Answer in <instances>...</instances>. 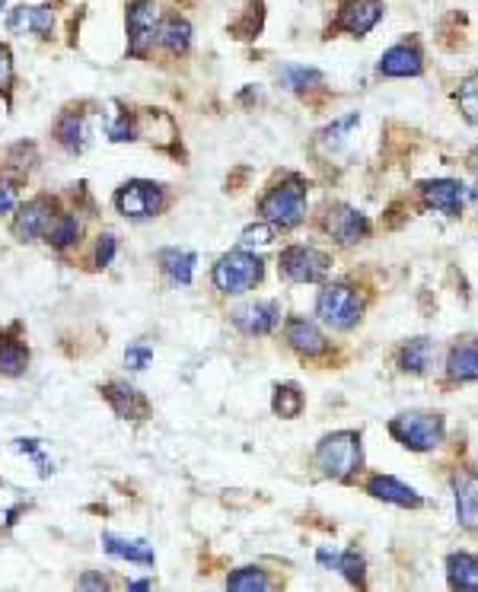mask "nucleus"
Segmentation results:
<instances>
[{
    "label": "nucleus",
    "mask_w": 478,
    "mask_h": 592,
    "mask_svg": "<svg viewBox=\"0 0 478 592\" xmlns=\"http://www.w3.org/2000/svg\"><path fill=\"white\" fill-rule=\"evenodd\" d=\"M361 433L354 430H338L322 437L316 449V465L322 468V475L335 481H348L361 468Z\"/></svg>",
    "instance_id": "f257e3e1"
},
{
    "label": "nucleus",
    "mask_w": 478,
    "mask_h": 592,
    "mask_svg": "<svg viewBox=\"0 0 478 592\" xmlns=\"http://www.w3.org/2000/svg\"><path fill=\"white\" fill-rule=\"evenodd\" d=\"M259 211L268 223L281 226V230H290L306 217V185L300 179H287L281 185H275L262 198Z\"/></svg>",
    "instance_id": "f03ea898"
},
{
    "label": "nucleus",
    "mask_w": 478,
    "mask_h": 592,
    "mask_svg": "<svg viewBox=\"0 0 478 592\" xmlns=\"http://www.w3.org/2000/svg\"><path fill=\"white\" fill-rule=\"evenodd\" d=\"M389 433L408 449L428 452L443 443V417L428 414V411H408L389 424Z\"/></svg>",
    "instance_id": "7ed1b4c3"
},
{
    "label": "nucleus",
    "mask_w": 478,
    "mask_h": 592,
    "mask_svg": "<svg viewBox=\"0 0 478 592\" xmlns=\"http://www.w3.org/2000/svg\"><path fill=\"white\" fill-rule=\"evenodd\" d=\"M265 265L259 255L230 252L214 265V284L220 293H246L262 281Z\"/></svg>",
    "instance_id": "20e7f679"
},
{
    "label": "nucleus",
    "mask_w": 478,
    "mask_h": 592,
    "mask_svg": "<svg viewBox=\"0 0 478 592\" xmlns=\"http://www.w3.org/2000/svg\"><path fill=\"white\" fill-rule=\"evenodd\" d=\"M316 309H319L322 322H329L332 328H341V332H345V328H354L357 319H361L364 300L348 284H329L326 290L319 293Z\"/></svg>",
    "instance_id": "39448f33"
},
{
    "label": "nucleus",
    "mask_w": 478,
    "mask_h": 592,
    "mask_svg": "<svg viewBox=\"0 0 478 592\" xmlns=\"http://www.w3.org/2000/svg\"><path fill=\"white\" fill-rule=\"evenodd\" d=\"M332 258L313 246H290L281 255V271L294 284H316L329 274Z\"/></svg>",
    "instance_id": "423d86ee"
},
{
    "label": "nucleus",
    "mask_w": 478,
    "mask_h": 592,
    "mask_svg": "<svg viewBox=\"0 0 478 592\" xmlns=\"http://www.w3.org/2000/svg\"><path fill=\"white\" fill-rule=\"evenodd\" d=\"M128 51L134 58H147V51L157 42V4L153 0H131L128 4Z\"/></svg>",
    "instance_id": "0eeeda50"
},
{
    "label": "nucleus",
    "mask_w": 478,
    "mask_h": 592,
    "mask_svg": "<svg viewBox=\"0 0 478 592\" xmlns=\"http://www.w3.org/2000/svg\"><path fill=\"white\" fill-rule=\"evenodd\" d=\"M166 195H163V185L157 182H128L118 188V195H115V204H118V211H122L125 217H134V220H144V217H153L163 207Z\"/></svg>",
    "instance_id": "6e6552de"
},
{
    "label": "nucleus",
    "mask_w": 478,
    "mask_h": 592,
    "mask_svg": "<svg viewBox=\"0 0 478 592\" xmlns=\"http://www.w3.org/2000/svg\"><path fill=\"white\" fill-rule=\"evenodd\" d=\"M322 226H326V233L338 239L341 246H354V242H361L370 233V220L348 204H332L326 217H322Z\"/></svg>",
    "instance_id": "1a4fd4ad"
},
{
    "label": "nucleus",
    "mask_w": 478,
    "mask_h": 592,
    "mask_svg": "<svg viewBox=\"0 0 478 592\" xmlns=\"http://www.w3.org/2000/svg\"><path fill=\"white\" fill-rule=\"evenodd\" d=\"M55 220V201L51 198H32L26 201L20 211H16V220H13V233L16 239H36V236H45L48 223Z\"/></svg>",
    "instance_id": "9d476101"
},
{
    "label": "nucleus",
    "mask_w": 478,
    "mask_h": 592,
    "mask_svg": "<svg viewBox=\"0 0 478 592\" xmlns=\"http://www.w3.org/2000/svg\"><path fill=\"white\" fill-rule=\"evenodd\" d=\"M383 0H348L338 13V29L348 36H367V32L383 20Z\"/></svg>",
    "instance_id": "9b49d317"
},
{
    "label": "nucleus",
    "mask_w": 478,
    "mask_h": 592,
    "mask_svg": "<svg viewBox=\"0 0 478 592\" xmlns=\"http://www.w3.org/2000/svg\"><path fill=\"white\" fill-rule=\"evenodd\" d=\"M102 395H106L112 411L118 417H125V421H144L150 414V402L134 386H128V382H109V386L102 389Z\"/></svg>",
    "instance_id": "f8f14e48"
},
{
    "label": "nucleus",
    "mask_w": 478,
    "mask_h": 592,
    "mask_svg": "<svg viewBox=\"0 0 478 592\" xmlns=\"http://www.w3.org/2000/svg\"><path fill=\"white\" fill-rule=\"evenodd\" d=\"M424 204L434 207V211L447 214V217H459L463 214V185L453 179H434L421 185Z\"/></svg>",
    "instance_id": "ddd939ff"
},
{
    "label": "nucleus",
    "mask_w": 478,
    "mask_h": 592,
    "mask_svg": "<svg viewBox=\"0 0 478 592\" xmlns=\"http://www.w3.org/2000/svg\"><path fill=\"white\" fill-rule=\"evenodd\" d=\"M281 319V303L265 300V303H249L243 309H236V325L243 328L246 335H268L271 328Z\"/></svg>",
    "instance_id": "4468645a"
},
{
    "label": "nucleus",
    "mask_w": 478,
    "mask_h": 592,
    "mask_svg": "<svg viewBox=\"0 0 478 592\" xmlns=\"http://www.w3.org/2000/svg\"><path fill=\"white\" fill-rule=\"evenodd\" d=\"M421 67H424V61H421L418 45H408V42L389 48L380 58V74H386V77H418Z\"/></svg>",
    "instance_id": "2eb2a0df"
},
{
    "label": "nucleus",
    "mask_w": 478,
    "mask_h": 592,
    "mask_svg": "<svg viewBox=\"0 0 478 592\" xmlns=\"http://www.w3.org/2000/svg\"><path fill=\"white\" fill-rule=\"evenodd\" d=\"M51 26H55V10L51 4L42 7H16L7 20L10 32H36V36L48 39L51 36Z\"/></svg>",
    "instance_id": "dca6fc26"
},
{
    "label": "nucleus",
    "mask_w": 478,
    "mask_h": 592,
    "mask_svg": "<svg viewBox=\"0 0 478 592\" xmlns=\"http://www.w3.org/2000/svg\"><path fill=\"white\" fill-rule=\"evenodd\" d=\"M456 487V516L459 526L478 532V475H459L453 481Z\"/></svg>",
    "instance_id": "f3484780"
},
{
    "label": "nucleus",
    "mask_w": 478,
    "mask_h": 592,
    "mask_svg": "<svg viewBox=\"0 0 478 592\" xmlns=\"http://www.w3.org/2000/svg\"><path fill=\"white\" fill-rule=\"evenodd\" d=\"M367 491L377 497V500H386V503H396V507H421V497L415 487H408L396 478H389V475H373L367 481Z\"/></svg>",
    "instance_id": "a211bd4d"
},
{
    "label": "nucleus",
    "mask_w": 478,
    "mask_h": 592,
    "mask_svg": "<svg viewBox=\"0 0 478 592\" xmlns=\"http://www.w3.org/2000/svg\"><path fill=\"white\" fill-rule=\"evenodd\" d=\"M284 338L303 357H316V354L326 351V338H322L319 328L313 322H306V319H290L287 328H284Z\"/></svg>",
    "instance_id": "6ab92c4d"
},
{
    "label": "nucleus",
    "mask_w": 478,
    "mask_h": 592,
    "mask_svg": "<svg viewBox=\"0 0 478 592\" xmlns=\"http://www.w3.org/2000/svg\"><path fill=\"white\" fill-rule=\"evenodd\" d=\"M447 373L450 379H459V382L478 379V341L475 338H466L453 347L447 357Z\"/></svg>",
    "instance_id": "aec40b11"
},
{
    "label": "nucleus",
    "mask_w": 478,
    "mask_h": 592,
    "mask_svg": "<svg viewBox=\"0 0 478 592\" xmlns=\"http://www.w3.org/2000/svg\"><path fill=\"white\" fill-rule=\"evenodd\" d=\"M157 39L169 55H185L189 45H192V26H189V20H182L179 13H173V16H166L163 20Z\"/></svg>",
    "instance_id": "412c9836"
},
{
    "label": "nucleus",
    "mask_w": 478,
    "mask_h": 592,
    "mask_svg": "<svg viewBox=\"0 0 478 592\" xmlns=\"http://www.w3.org/2000/svg\"><path fill=\"white\" fill-rule=\"evenodd\" d=\"M102 545H106L112 557H125V561H134V564H153V548L141 542V538H122V535L106 532L102 535Z\"/></svg>",
    "instance_id": "4be33fe9"
},
{
    "label": "nucleus",
    "mask_w": 478,
    "mask_h": 592,
    "mask_svg": "<svg viewBox=\"0 0 478 592\" xmlns=\"http://www.w3.org/2000/svg\"><path fill=\"white\" fill-rule=\"evenodd\" d=\"M55 134H58L61 147H67V150H71V153H80L83 147H87V141H90V131H87V118H83V115H77V112H67V115H64V118L58 121Z\"/></svg>",
    "instance_id": "5701e85b"
},
{
    "label": "nucleus",
    "mask_w": 478,
    "mask_h": 592,
    "mask_svg": "<svg viewBox=\"0 0 478 592\" xmlns=\"http://www.w3.org/2000/svg\"><path fill=\"white\" fill-rule=\"evenodd\" d=\"M447 577L453 589H478V557L475 554H450Z\"/></svg>",
    "instance_id": "b1692460"
},
{
    "label": "nucleus",
    "mask_w": 478,
    "mask_h": 592,
    "mask_svg": "<svg viewBox=\"0 0 478 592\" xmlns=\"http://www.w3.org/2000/svg\"><path fill=\"white\" fill-rule=\"evenodd\" d=\"M160 268L166 271V277L173 284H192V274H195V255L185 252V249H166L160 255Z\"/></svg>",
    "instance_id": "393cba45"
},
{
    "label": "nucleus",
    "mask_w": 478,
    "mask_h": 592,
    "mask_svg": "<svg viewBox=\"0 0 478 592\" xmlns=\"http://www.w3.org/2000/svg\"><path fill=\"white\" fill-rule=\"evenodd\" d=\"M26 363H29L26 344L10 338L7 332H0V373H4V376H20L26 370Z\"/></svg>",
    "instance_id": "a878e982"
},
{
    "label": "nucleus",
    "mask_w": 478,
    "mask_h": 592,
    "mask_svg": "<svg viewBox=\"0 0 478 592\" xmlns=\"http://www.w3.org/2000/svg\"><path fill=\"white\" fill-rule=\"evenodd\" d=\"M431 357H434V347L428 338H415L402 347V370L405 373H428L431 367Z\"/></svg>",
    "instance_id": "bb28decb"
},
{
    "label": "nucleus",
    "mask_w": 478,
    "mask_h": 592,
    "mask_svg": "<svg viewBox=\"0 0 478 592\" xmlns=\"http://www.w3.org/2000/svg\"><path fill=\"white\" fill-rule=\"evenodd\" d=\"M77 236H80V223H77L74 214H55V220H51L48 230H45L48 246H55V249L71 246Z\"/></svg>",
    "instance_id": "cd10ccee"
},
{
    "label": "nucleus",
    "mask_w": 478,
    "mask_h": 592,
    "mask_svg": "<svg viewBox=\"0 0 478 592\" xmlns=\"http://www.w3.org/2000/svg\"><path fill=\"white\" fill-rule=\"evenodd\" d=\"M271 408H275V414H281V417H297L303 411V392L297 386H290V382L287 386H278Z\"/></svg>",
    "instance_id": "c85d7f7f"
},
{
    "label": "nucleus",
    "mask_w": 478,
    "mask_h": 592,
    "mask_svg": "<svg viewBox=\"0 0 478 592\" xmlns=\"http://www.w3.org/2000/svg\"><path fill=\"white\" fill-rule=\"evenodd\" d=\"M456 102H459V112H463V118L469 121V125H478V74L459 86Z\"/></svg>",
    "instance_id": "c756f323"
},
{
    "label": "nucleus",
    "mask_w": 478,
    "mask_h": 592,
    "mask_svg": "<svg viewBox=\"0 0 478 592\" xmlns=\"http://www.w3.org/2000/svg\"><path fill=\"white\" fill-rule=\"evenodd\" d=\"M227 586L230 589H271V580L265 577V570H259V567H243V570L230 573Z\"/></svg>",
    "instance_id": "7c9ffc66"
},
{
    "label": "nucleus",
    "mask_w": 478,
    "mask_h": 592,
    "mask_svg": "<svg viewBox=\"0 0 478 592\" xmlns=\"http://www.w3.org/2000/svg\"><path fill=\"white\" fill-rule=\"evenodd\" d=\"M284 80L290 90H313L322 83V74L316 67H284Z\"/></svg>",
    "instance_id": "2f4dec72"
},
{
    "label": "nucleus",
    "mask_w": 478,
    "mask_h": 592,
    "mask_svg": "<svg viewBox=\"0 0 478 592\" xmlns=\"http://www.w3.org/2000/svg\"><path fill=\"white\" fill-rule=\"evenodd\" d=\"M335 567L345 573V577L354 583V586H364V557L357 554V548H348L345 554H338Z\"/></svg>",
    "instance_id": "473e14b6"
},
{
    "label": "nucleus",
    "mask_w": 478,
    "mask_h": 592,
    "mask_svg": "<svg viewBox=\"0 0 478 592\" xmlns=\"http://www.w3.org/2000/svg\"><path fill=\"white\" fill-rule=\"evenodd\" d=\"M357 121H361V118H357V112L348 115V118H338L332 128L322 131V144H326V147H338L341 141H345V134L357 125Z\"/></svg>",
    "instance_id": "72a5a7b5"
},
{
    "label": "nucleus",
    "mask_w": 478,
    "mask_h": 592,
    "mask_svg": "<svg viewBox=\"0 0 478 592\" xmlns=\"http://www.w3.org/2000/svg\"><path fill=\"white\" fill-rule=\"evenodd\" d=\"M271 239H275V230H271V226H265V223H255V226H249V230L243 233V246H246V249H252V246H268Z\"/></svg>",
    "instance_id": "f704fd0d"
},
{
    "label": "nucleus",
    "mask_w": 478,
    "mask_h": 592,
    "mask_svg": "<svg viewBox=\"0 0 478 592\" xmlns=\"http://www.w3.org/2000/svg\"><path fill=\"white\" fill-rule=\"evenodd\" d=\"M153 360V351L147 344H131L128 351H125V363L131 370H147V363Z\"/></svg>",
    "instance_id": "c9c22d12"
},
{
    "label": "nucleus",
    "mask_w": 478,
    "mask_h": 592,
    "mask_svg": "<svg viewBox=\"0 0 478 592\" xmlns=\"http://www.w3.org/2000/svg\"><path fill=\"white\" fill-rule=\"evenodd\" d=\"M112 258H115V236L102 233L99 242H96V265L106 268V265H112Z\"/></svg>",
    "instance_id": "e433bc0d"
},
{
    "label": "nucleus",
    "mask_w": 478,
    "mask_h": 592,
    "mask_svg": "<svg viewBox=\"0 0 478 592\" xmlns=\"http://www.w3.org/2000/svg\"><path fill=\"white\" fill-rule=\"evenodd\" d=\"M13 83V58H10V48L0 45V93H7Z\"/></svg>",
    "instance_id": "4c0bfd02"
},
{
    "label": "nucleus",
    "mask_w": 478,
    "mask_h": 592,
    "mask_svg": "<svg viewBox=\"0 0 478 592\" xmlns=\"http://www.w3.org/2000/svg\"><path fill=\"white\" fill-rule=\"evenodd\" d=\"M13 204H16V188L7 179H0V214H7Z\"/></svg>",
    "instance_id": "58836bf2"
},
{
    "label": "nucleus",
    "mask_w": 478,
    "mask_h": 592,
    "mask_svg": "<svg viewBox=\"0 0 478 592\" xmlns=\"http://www.w3.org/2000/svg\"><path fill=\"white\" fill-rule=\"evenodd\" d=\"M80 586H96V589H106L109 583H106V580H93V577H87V580H83Z\"/></svg>",
    "instance_id": "ea45409f"
},
{
    "label": "nucleus",
    "mask_w": 478,
    "mask_h": 592,
    "mask_svg": "<svg viewBox=\"0 0 478 592\" xmlns=\"http://www.w3.org/2000/svg\"><path fill=\"white\" fill-rule=\"evenodd\" d=\"M466 163H469V169H472V172H478V147L469 153V160H466Z\"/></svg>",
    "instance_id": "a19ab883"
},
{
    "label": "nucleus",
    "mask_w": 478,
    "mask_h": 592,
    "mask_svg": "<svg viewBox=\"0 0 478 592\" xmlns=\"http://www.w3.org/2000/svg\"><path fill=\"white\" fill-rule=\"evenodd\" d=\"M472 198H475V204H478V185H475V191H472Z\"/></svg>",
    "instance_id": "79ce46f5"
},
{
    "label": "nucleus",
    "mask_w": 478,
    "mask_h": 592,
    "mask_svg": "<svg viewBox=\"0 0 478 592\" xmlns=\"http://www.w3.org/2000/svg\"><path fill=\"white\" fill-rule=\"evenodd\" d=\"M0 10H4V0H0Z\"/></svg>",
    "instance_id": "37998d69"
}]
</instances>
